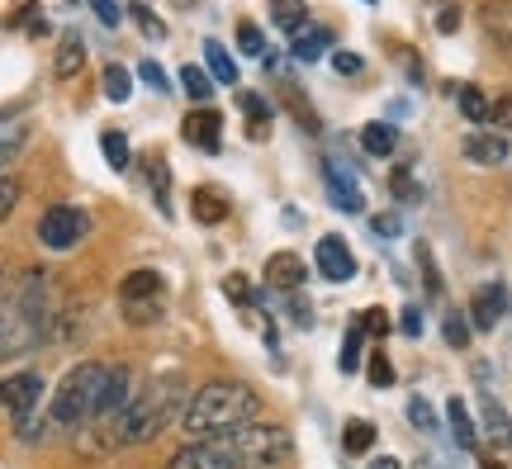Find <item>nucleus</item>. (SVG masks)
I'll use <instances>...</instances> for the list:
<instances>
[{"label":"nucleus","instance_id":"f257e3e1","mask_svg":"<svg viewBox=\"0 0 512 469\" xmlns=\"http://www.w3.org/2000/svg\"><path fill=\"white\" fill-rule=\"evenodd\" d=\"M294 455V436L280 422H247L228 436L185 441L166 469H275Z\"/></svg>","mask_w":512,"mask_h":469},{"label":"nucleus","instance_id":"f03ea898","mask_svg":"<svg viewBox=\"0 0 512 469\" xmlns=\"http://www.w3.org/2000/svg\"><path fill=\"white\" fill-rule=\"evenodd\" d=\"M185 398L190 394H185L181 370H166V375L147 379L143 389H133V398L105 422L110 446H147V441H157L171 422H181Z\"/></svg>","mask_w":512,"mask_h":469},{"label":"nucleus","instance_id":"7ed1b4c3","mask_svg":"<svg viewBox=\"0 0 512 469\" xmlns=\"http://www.w3.org/2000/svg\"><path fill=\"white\" fill-rule=\"evenodd\" d=\"M53 332V294L48 271H24L10 289H0V361L29 356Z\"/></svg>","mask_w":512,"mask_h":469},{"label":"nucleus","instance_id":"20e7f679","mask_svg":"<svg viewBox=\"0 0 512 469\" xmlns=\"http://www.w3.org/2000/svg\"><path fill=\"white\" fill-rule=\"evenodd\" d=\"M261 417V394L242 379H209L200 384L195 394L185 398V413H181V432L190 441H204V436H228L256 422Z\"/></svg>","mask_w":512,"mask_h":469},{"label":"nucleus","instance_id":"39448f33","mask_svg":"<svg viewBox=\"0 0 512 469\" xmlns=\"http://www.w3.org/2000/svg\"><path fill=\"white\" fill-rule=\"evenodd\" d=\"M105 375H110V361L72 365V370L62 375V384L53 389V403H48V427H57V432H81L86 422H95Z\"/></svg>","mask_w":512,"mask_h":469},{"label":"nucleus","instance_id":"423d86ee","mask_svg":"<svg viewBox=\"0 0 512 469\" xmlns=\"http://www.w3.org/2000/svg\"><path fill=\"white\" fill-rule=\"evenodd\" d=\"M119 308H124V318L133 327H152L162 323L166 313V280L162 271H128L124 285H119Z\"/></svg>","mask_w":512,"mask_h":469},{"label":"nucleus","instance_id":"0eeeda50","mask_svg":"<svg viewBox=\"0 0 512 469\" xmlns=\"http://www.w3.org/2000/svg\"><path fill=\"white\" fill-rule=\"evenodd\" d=\"M43 403V375L38 370H15L0 379V408L15 417L19 441H34V408Z\"/></svg>","mask_w":512,"mask_h":469},{"label":"nucleus","instance_id":"6e6552de","mask_svg":"<svg viewBox=\"0 0 512 469\" xmlns=\"http://www.w3.org/2000/svg\"><path fill=\"white\" fill-rule=\"evenodd\" d=\"M86 237H91V214L76 209V204H53L38 218V242L48 252H76Z\"/></svg>","mask_w":512,"mask_h":469},{"label":"nucleus","instance_id":"1a4fd4ad","mask_svg":"<svg viewBox=\"0 0 512 469\" xmlns=\"http://www.w3.org/2000/svg\"><path fill=\"white\" fill-rule=\"evenodd\" d=\"M313 266H318V275H323V280H332V285H347V280H356V256H351V247L342 242V233L318 237V247H313Z\"/></svg>","mask_w":512,"mask_h":469},{"label":"nucleus","instance_id":"9d476101","mask_svg":"<svg viewBox=\"0 0 512 469\" xmlns=\"http://www.w3.org/2000/svg\"><path fill=\"white\" fill-rule=\"evenodd\" d=\"M323 185H328V199L342 209V214H361L366 204H361V185H356V176H351L347 166H342V157H328L323 162Z\"/></svg>","mask_w":512,"mask_h":469},{"label":"nucleus","instance_id":"9b49d317","mask_svg":"<svg viewBox=\"0 0 512 469\" xmlns=\"http://www.w3.org/2000/svg\"><path fill=\"white\" fill-rule=\"evenodd\" d=\"M185 143L190 147H200V152H209V157H214V152H219L223 147V119H219V109H209V105H200V109H190V114H185Z\"/></svg>","mask_w":512,"mask_h":469},{"label":"nucleus","instance_id":"f8f14e48","mask_svg":"<svg viewBox=\"0 0 512 469\" xmlns=\"http://www.w3.org/2000/svg\"><path fill=\"white\" fill-rule=\"evenodd\" d=\"M503 313H508V289L498 285H479L475 299H470V323L479 327V332H494L498 323H503Z\"/></svg>","mask_w":512,"mask_h":469},{"label":"nucleus","instance_id":"ddd939ff","mask_svg":"<svg viewBox=\"0 0 512 469\" xmlns=\"http://www.w3.org/2000/svg\"><path fill=\"white\" fill-rule=\"evenodd\" d=\"M304 280H309V266H304V261H299L294 252H275L271 261H266V285L280 289V294L304 289Z\"/></svg>","mask_w":512,"mask_h":469},{"label":"nucleus","instance_id":"4468645a","mask_svg":"<svg viewBox=\"0 0 512 469\" xmlns=\"http://www.w3.org/2000/svg\"><path fill=\"white\" fill-rule=\"evenodd\" d=\"M460 152H465V162L475 166H503L512 147H508V133H470L460 143Z\"/></svg>","mask_w":512,"mask_h":469},{"label":"nucleus","instance_id":"2eb2a0df","mask_svg":"<svg viewBox=\"0 0 512 469\" xmlns=\"http://www.w3.org/2000/svg\"><path fill=\"white\" fill-rule=\"evenodd\" d=\"M479 24H484V34L494 38V48L512 53V0H484L479 5Z\"/></svg>","mask_w":512,"mask_h":469},{"label":"nucleus","instance_id":"dca6fc26","mask_svg":"<svg viewBox=\"0 0 512 469\" xmlns=\"http://www.w3.org/2000/svg\"><path fill=\"white\" fill-rule=\"evenodd\" d=\"M479 422H484V436L494 446H512V417L494 394H479Z\"/></svg>","mask_w":512,"mask_h":469},{"label":"nucleus","instance_id":"f3484780","mask_svg":"<svg viewBox=\"0 0 512 469\" xmlns=\"http://www.w3.org/2000/svg\"><path fill=\"white\" fill-rule=\"evenodd\" d=\"M290 48H294L299 62H318L323 48H332V34L323 29V24H304V29H294L290 34Z\"/></svg>","mask_w":512,"mask_h":469},{"label":"nucleus","instance_id":"a211bd4d","mask_svg":"<svg viewBox=\"0 0 512 469\" xmlns=\"http://www.w3.org/2000/svg\"><path fill=\"white\" fill-rule=\"evenodd\" d=\"M204 72L214 76L219 86H238V62L228 57V48L219 38H204Z\"/></svg>","mask_w":512,"mask_h":469},{"label":"nucleus","instance_id":"6ab92c4d","mask_svg":"<svg viewBox=\"0 0 512 469\" xmlns=\"http://www.w3.org/2000/svg\"><path fill=\"white\" fill-rule=\"evenodd\" d=\"M81 67H86V43H81V34H62V43H57V57H53L57 81H72Z\"/></svg>","mask_w":512,"mask_h":469},{"label":"nucleus","instance_id":"aec40b11","mask_svg":"<svg viewBox=\"0 0 512 469\" xmlns=\"http://www.w3.org/2000/svg\"><path fill=\"white\" fill-rule=\"evenodd\" d=\"M446 422H451V436H456L460 451H479V427L470 422V408H465L460 398L446 403Z\"/></svg>","mask_w":512,"mask_h":469},{"label":"nucleus","instance_id":"412c9836","mask_svg":"<svg viewBox=\"0 0 512 469\" xmlns=\"http://www.w3.org/2000/svg\"><path fill=\"white\" fill-rule=\"evenodd\" d=\"M24 143H29V124L24 119H0V171L24 152Z\"/></svg>","mask_w":512,"mask_h":469},{"label":"nucleus","instance_id":"4be33fe9","mask_svg":"<svg viewBox=\"0 0 512 469\" xmlns=\"http://www.w3.org/2000/svg\"><path fill=\"white\" fill-rule=\"evenodd\" d=\"M190 214H195V223L214 228V223H223V218H228V199H223L219 190H195V204H190Z\"/></svg>","mask_w":512,"mask_h":469},{"label":"nucleus","instance_id":"5701e85b","mask_svg":"<svg viewBox=\"0 0 512 469\" xmlns=\"http://www.w3.org/2000/svg\"><path fill=\"white\" fill-rule=\"evenodd\" d=\"M361 147H366L370 157H394V147H399V128L394 124H366L361 128Z\"/></svg>","mask_w":512,"mask_h":469},{"label":"nucleus","instance_id":"b1692460","mask_svg":"<svg viewBox=\"0 0 512 469\" xmlns=\"http://www.w3.org/2000/svg\"><path fill=\"white\" fill-rule=\"evenodd\" d=\"M375 441H380V432H375V422H366V417H351L347 432H342L347 455H370V451H375Z\"/></svg>","mask_w":512,"mask_h":469},{"label":"nucleus","instance_id":"393cba45","mask_svg":"<svg viewBox=\"0 0 512 469\" xmlns=\"http://www.w3.org/2000/svg\"><path fill=\"white\" fill-rule=\"evenodd\" d=\"M456 105L470 124H489V95L479 91V86H456Z\"/></svg>","mask_w":512,"mask_h":469},{"label":"nucleus","instance_id":"a878e982","mask_svg":"<svg viewBox=\"0 0 512 469\" xmlns=\"http://www.w3.org/2000/svg\"><path fill=\"white\" fill-rule=\"evenodd\" d=\"M271 19L285 34H294V29L309 24V5H304V0H271Z\"/></svg>","mask_w":512,"mask_h":469},{"label":"nucleus","instance_id":"bb28decb","mask_svg":"<svg viewBox=\"0 0 512 469\" xmlns=\"http://www.w3.org/2000/svg\"><path fill=\"white\" fill-rule=\"evenodd\" d=\"M181 86L195 105H209V100H214V76L204 72V67H181Z\"/></svg>","mask_w":512,"mask_h":469},{"label":"nucleus","instance_id":"cd10ccee","mask_svg":"<svg viewBox=\"0 0 512 469\" xmlns=\"http://www.w3.org/2000/svg\"><path fill=\"white\" fill-rule=\"evenodd\" d=\"M100 81H105V100H114V105H124L128 95H133V72H128V67H119V62H110Z\"/></svg>","mask_w":512,"mask_h":469},{"label":"nucleus","instance_id":"c85d7f7f","mask_svg":"<svg viewBox=\"0 0 512 469\" xmlns=\"http://www.w3.org/2000/svg\"><path fill=\"white\" fill-rule=\"evenodd\" d=\"M100 147H105V162H110L114 171H128L133 157H128V138L119 133V128H105V133H100Z\"/></svg>","mask_w":512,"mask_h":469},{"label":"nucleus","instance_id":"c756f323","mask_svg":"<svg viewBox=\"0 0 512 469\" xmlns=\"http://www.w3.org/2000/svg\"><path fill=\"white\" fill-rule=\"evenodd\" d=\"M356 370H361V323H351L342 342V375H356Z\"/></svg>","mask_w":512,"mask_h":469},{"label":"nucleus","instance_id":"7c9ffc66","mask_svg":"<svg viewBox=\"0 0 512 469\" xmlns=\"http://www.w3.org/2000/svg\"><path fill=\"white\" fill-rule=\"evenodd\" d=\"M366 379L375 384V389H394V365H389V356H384V351H370Z\"/></svg>","mask_w":512,"mask_h":469},{"label":"nucleus","instance_id":"2f4dec72","mask_svg":"<svg viewBox=\"0 0 512 469\" xmlns=\"http://www.w3.org/2000/svg\"><path fill=\"white\" fill-rule=\"evenodd\" d=\"M238 48L247 57H266V34L256 29L252 19H242V24H238Z\"/></svg>","mask_w":512,"mask_h":469},{"label":"nucleus","instance_id":"473e14b6","mask_svg":"<svg viewBox=\"0 0 512 469\" xmlns=\"http://www.w3.org/2000/svg\"><path fill=\"white\" fill-rule=\"evenodd\" d=\"M223 294H228L233 304H242V308L256 304V289H252V280H247V275H228V280H223Z\"/></svg>","mask_w":512,"mask_h":469},{"label":"nucleus","instance_id":"72a5a7b5","mask_svg":"<svg viewBox=\"0 0 512 469\" xmlns=\"http://www.w3.org/2000/svg\"><path fill=\"white\" fill-rule=\"evenodd\" d=\"M441 332H446V342L456 346V351H465V346H470V323H465V313H446Z\"/></svg>","mask_w":512,"mask_h":469},{"label":"nucleus","instance_id":"f704fd0d","mask_svg":"<svg viewBox=\"0 0 512 469\" xmlns=\"http://www.w3.org/2000/svg\"><path fill=\"white\" fill-rule=\"evenodd\" d=\"M408 422H413L418 432H437V413H432L427 398H408Z\"/></svg>","mask_w":512,"mask_h":469},{"label":"nucleus","instance_id":"c9c22d12","mask_svg":"<svg viewBox=\"0 0 512 469\" xmlns=\"http://www.w3.org/2000/svg\"><path fill=\"white\" fill-rule=\"evenodd\" d=\"M19 195H24V185H19V176H0V223L15 214Z\"/></svg>","mask_w":512,"mask_h":469},{"label":"nucleus","instance_id":"e433bc0d","mask_svg":"<svg viewBox=\"0 0 512 469\" xmlns=\"http://www.w3.org/2000/svg\"><path fill=\"white\" fill-rule=\"evenodd\" d=\"M238 105H242V114H247V119H256V124H271V105H266L256 91H242Z\"/></svg>","mask_w":512,"mask_h":469},{"label":"nucleus","instance_id":"4c0bfd02","mask_svg":"<svg viewBox=\"0 0 512 469\" xmlns=\"http://www.w3.org/2000/svg\"><path fill=\"white\" fill-rule=\"evenodd\" d=\"M418 266H422V280H427V294H441V275H437V261H432L427 242H418Z\"/></svg>","mask_w":512,"mask_h":469},{"label":"nucleus","instance_id":"58836bf2","mask_svg":"<svg viewBox=\"0 0 512 469\" xmlns=\"http://www.w3.org/2000/svg\"><path fill=\"white\" fill-rule=\"evenodd\" d=\"M86 5L95 10V19H100L105 29H119V24H124V10H119V0H86Z\"/></svg>","mask_w":512,"mask_h":469},{"label":"nucleus","instance_id":"ea45409f","mask_svg":"<svg viewBox=\"0 0 512 469\" xmlns=\"http://www.w3.org/2000/svg\"><path fill=\"white\" fill-rule=\"evenodd\" d=\"M389 185H394V195L408 199V204H418V199H422V190H418V181H413V171H408V166H399V171H394V181H389Z\"/></svg>","mask_w":512,"mask_h":469},{"label":"nucleus","instance_id":"a19ab883","mask_svg":"<svg viewBox=\"0 0 512 469\" xmlns=\"http://www.w3.org/2000/svg\"><path fill=\"white\" fill-rule=\"evenodd\" d=\"M133 19L143 24V34H147V38H166V24H162L157 15H152V10H147L143 0H133Z\"/></svg>","mask_w":512,"mask_h":469},{"label":"nucleus","instance_id":"79ce46f5","mask_svg":"<svg viewBox=\"0 0 512 469\" xmlns=\"http://www.w3.org/2000/svg\"><path fill=\"white\" fill-rule=\"evenodd\" d=\"M152 190H157V209H162V214H171V176H166V166L162 162H152Z\"/></svg>","mask_w":512,"mask_h":469},{"label":"nucleus","instance_id":"37998d69","mask_svg":"<svg viewBox=\"0 0 512 469\" xmlns=\"http://www.w3.org/2000/svg\"><path fill=\"white\" fill-rule=\"evenodd\" d=\"M138 76H143V81H147V86H152L157 95L171 91V81H166V72L157 67V62H152V57H147V62H138Z\"/></svg>","mask_w":512,"mask_h":469},{"label":"nucleus","instance_id":"c03bdc74","mask_svg":"<svg viewBox=\"0 0 512 469\" xmlns=\"http://www.w3.org/2000/svg\"><path fill=\"white\" fill-rule=\"evenodd\" d=\"M489 124H494L498 133H512V95H503V100L489 105Z\"/></svg>","mask_w":512,"mask_h":469},{"label":"nucleus","instance_id":"a18cd8bd","mask_svg":"<svg viewBox=\"0 0 512 469\" xmlns=\"http://www.w3.org/2000/svg\"><path fill=\"white\" fill-rule=\"evenodd\" d=\"M361 332H370V337L380 342L384 332H389V318H384V308H366V318H361Z\"/></svg>","mask_w":512,"mask_h":469},{"label":"nucleus","instance_id":"49530a36","mask_svg":"<svg viewBox=\"0 0 512 469\" xmlns=\"http://www.w3.org/2000/svg\"><path fill=\"white\" fill-rule=\"evenodd\" d=\"M332 72H342V76L366 72V57H361V53H337V57H332Z\"/></svg>","mask_w":512,"mask_h":469},{"label":"nucleus","instance_id":"de8ad7c7","mask_svg":"<svg viewBox=\"0 0 512 469\" xmlns=\"http://www.w3.org/2000/svg\"><path fill=\"white\" fill-rule=\"evenodd\" d=\"M432 24H437V34H456L460 29V5H441Z\"/></svg>","mask_w":512,"mask_h":469},{"label":"nucleus","instance_id":"09e8293b","mask_svg":"<svg viewBox=\"0 0 512 469\" xmlns=\"http://www.w3.org/2000/svg\"><path fill=\"white\" fill-rule=\"evenodd\" d=\"M370 228H375L380 237H399L403 233V218L399 214H375V218H370Z\"/></svg>","mask_w":512,"mask_h":469},{"label":"nucleus","instance_id":"8fccbe9b","mask_svg":"<svg viewBox=\"0 0 512 469\" xmlns=\"http://www.w3.org/2000/svg\"><path fill=\"white\" fill-rule=\"evenodd\" d=\"M399 327H403V337H422V308H403V318H399Z\"/></svg>","mask_w":512,"mask_h":469},{"label":"nucleus","instance_id":"3c124183","mask_svg":"<svg viewBox=\"0 0 512 469\" xmlns=\"http://www.w3.org/2000/svg\"><path fill=\"white\" fill-rule=\"evenodd\" d=\"M370 469H403V465L394 460V455H375V460H370Z\"/></svg>","mask_w":512,"mask_h":469},{"label":"nucleus","instance_id":"603ef678","mask_svg":"<svg viewBox=\"0 0 512 469\" xmlns=\"http://www.w3.org/2000/svg\"><path fill=\"white\" fill-rule=\"evenodd\" d=\"M479 469H508V465H498V460H479Z\"/></svg>","mask_w":512,"mask_h":469},{"label":"nucleus","instance_id":"864d4df0","mask_svg":"<svg viewBox=\"0 0 512 469\" xmlns=\"http://www.w3.org/2000/svg\"><path fill=\"white\" fill-rule=\"evenodd\" d=\"M366 5H375V0H366Z\"/></svg>","mask_w":512,"mask_h":469}]
</instances>
